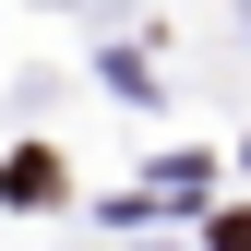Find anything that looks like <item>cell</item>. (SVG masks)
Here are the masks:
<instances>
[{"label": "cell", "mask_w": 251, "mask_h": 251, "mask_svg": "<svg viewBox=\"0 0 251 251\" xmlns=\"http://www.w3.org/2000/svg\"><path fill=\"white\" fill-rule=\"evenodd\" d=\"M215 251H251V203H239V215H215Z\"/></svg>", "instance_id": "2"}, {"label": "cell", "mask_w": 251, "mask_h": 251, "mask_svg": "<svg viewBox=\"0 0 251 251\" xmlns=\"http://www.w3.org/2000/svg\"><path fill=\"white\" fill-rule=\"evenodd\" d=\"M0 192H12L24 215H36V203H60V155H48V144H12V155H0Z\"/></svg>", "instance_id": "1"}]
</instances>
